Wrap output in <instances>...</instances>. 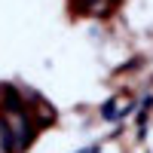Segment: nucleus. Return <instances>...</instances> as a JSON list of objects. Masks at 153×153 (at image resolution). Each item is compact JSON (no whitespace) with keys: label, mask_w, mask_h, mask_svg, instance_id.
<instances>
[{"label":"nucleus","mask_w":153,"mask_h":153,"mask_svg":"<svg viewBox=\"0 0 153 153\" xmlns=\"http://www.w3.org/2000/svg\"><path fill=\"white\" fill-rule=\"evenodd\" d=\"M0 153H12V141H9V132H6L3 120H0Z\"/></svg>","instance_id":"nucleus-2"},{"label":"nucleus","mask_w":153,"mask_h":153,"mask_svg":"<svg viewBox=\"0 0 153 153\" xmlns=\"http://www.w3.org/2000/svg\"><path fill=\"white\" fill-rule=\"evenodd\" d=\"M6 132H9V141H12V153H19L25 144L31 141V135H34V126H31V117L25 110H6Z\"/></svg>","instance_id":"nucleus-1"}]
</instances>
